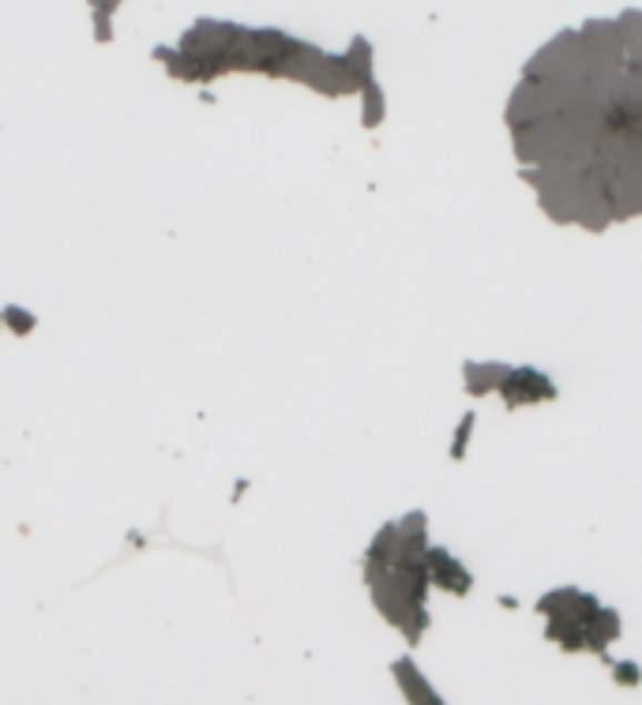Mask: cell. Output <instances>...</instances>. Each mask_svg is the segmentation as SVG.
Instances as JSON below:
<instances>
[{
  "label": "cell",
  "instance_id": "cell-1",
  "mask_svg": "<svg viewBox=\"0 0 642 705\" xmlns=\"http://www.w3.org/2000/svg\"><path fill=\"white\" fill-rule=\"evenodd\" d=\"M0 315H4V326L16 338H27L38 326V315L27 312V308H19V304H4V308H0Z\"/></svg>",
  "mask_w": 642,
  "mask_h": 705
},
{
  "label": "cell",
  "instance_id": "cell-4",
  "mask_svg": "<svg viewBox=\"0 0 642 705\" xmlns=\"http://www.w3.org/2000/svg\"><path fill=\"white\" fill-rule=\"evenodd\" d=\"M0 326H4V315H0Z\"/></svg>",
  "mask_w": 642,
  "mask_h": 705
},
{
  "label": "cell",
  "instance_id": "cell-2",
  "mask_svg": "<svg viewBox=\"0 0 642 705\" xmlns=\"http://www.w3.org/2000/svg\"><path fill=\"white\" fill-rule=\"evenodd\" d=\"M94 19V42H113V16H106V12H91Z\"/></svg>",
  "mask_w": 642,
  "mask_h": 705
},
{
  "label": "cell",
  "instance_id": "cell-3",
  "mask_svg": "<svg viewBox=\"0 0 642 705\" xmlns=\"http://www.w3.org/2000/svg\"><path fill=\"white\" fill-rule=\"evenodd\" d=\"M91 4V12H106V16H117V8L124 4V0H87Z\"/></svg>",
  "mask_w": 642,
  "mask_h": 705
}]
</instances>
